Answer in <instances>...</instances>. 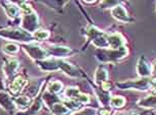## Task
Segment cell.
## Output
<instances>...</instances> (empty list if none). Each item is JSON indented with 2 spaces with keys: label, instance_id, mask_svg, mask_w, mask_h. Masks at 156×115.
Segmentation results:
<instances>
[{
  "label": "cell",
  "instance_id": "7402d4cb",
  "mask_svg": "<svg viewBox=\"0 0 156 115\" xmlns=\"http://www.w3.org/2000/svg\"><path fill=\"white\" fill-rule=\"evenodd\" d=\"M98 100L100 101L102 105H107L109 104V100H110V93L109 91H100L98 93Z\"/></svg>",
  "mask_w": 156,
  "mask_h": 115
},
{
  "label": "cell",
  "instance_id": "7c38bea8",
  "mask_svg": "<svg viewBox=\"0 0 156 115\" xmlns=\"http://www.w3.org/2000/svg\"><path fill=\"white\" fill-rule=\"evenodd\" d=\"M137 71L141 76H149L151 75V67H150V65L146 62V60L143 57L140 58L139 61H138Z\"/></svg>",
  "mask_w": 156,
  "mask_h": 115
},
{
  "label": "cell",
  "instance_id": "2e32d148",
  "mask_svg": "<svg viewBox=\"0 0 156 115\" xmlns=\"http://www.w3.org/2000/svg\"><path fill=\"white\" fill-rule=\"evenodd\" d=\"M69 111V108H67L63 103L56 102V103H54L53 105H51V112L54 114H66Z\"/></svg>",
  "mask_w": 156,
  "mask_h": 115
},
{
  "label": "cell",
  "instance_id": "484cf974",
  "mask_svg": "<svg viewBox=\"0 0 156 115\" xmlns=\"http://www.w3.org/2000/svg\"><path fill=\"white\" fill-rule=\"evenodd\" d=\"M49 36H50L49 32L44 30H38L34 32V38L37 40H46L48 39Z\"/></svg>",
  "mask_w": 156,
  "mask_h": 115
},
{
  "label": "cell",
  "instance_id": "9a60e30c",
  "mask_svg": "<svg viewBox=\"0 0 156 115\" xmlns=\"http://www.w3.org/2000/svg\"><path fill=\"white\" fill-rule=\"evenodd\" d=\"M138 105L142 108H154L155 107V96L150 95L146 98L142 99L141 101L138 102Z\"/></svg>",
  "mask_w": 156,
  "mask_h": 115
},
{
  "label": "cell",
  "instance_id": "f546056e",
  "mask_svg": "<svg viewBox=\"0 0 156 115\" xmlns=\"http://www.w3.org/2000/svg\"><path fill=\"white\" fill-rule=\"evenodd\" d=\"M101 88H102L103 91H109L110 88H111V85H110V82H108L107 81L103 82L101 84Z\"/></svg>",
  "mask_w": 156,
  "mask_h": 115
},
{
  "label": "cell",
  "instance_id": "8fae6325",
  "mask_svg": "<svg viewBox=\"0 0 156 115\" xmlns=\"http://www.w3.org/2000/svg\"><path fill=\"white\" fill-rule=\"evenodd\" d=\"M47 51H48L49 55L52 54L55 57H62V56L69 55L72 52V50L62 46H50L49 50H47Z\"/></svg>",
  "mask_w": 156,
  "mask_h": 115
},
{
  "label": "cell",
  "instance_id": "cb8c5ba5",
  "mask_svg": "<svg viewBox=\"0 0 156 115\" xmlns=\"http://www.w3.org/2000/svg\"><path fill=\"white\" fill-rule=\"evenodd\" d=\"M79 94H80V91L76 89V88L69 87V88H67V89L66 90V92H64V96L69 99H75L76 100Z\"/></svg>",
  "mask_w": 156,
  "mask_h": 115
},
{
  "label": "cell",
  "instance_id": "6da1fadb",
  "mask_svg": "<svg viewBox=\"0 0 156 115\" xmlns=\"http://www.w3.org/2000/svg\"><path fill=\"white\" fill-rule=\"evenodd\" d=\"M128 54V50L125 46L117 49H100L98 52V59L103 62H113L122 59Z\"/></svg>",
  "mask_w": 156,
  "mask_h": 115
},
{
  "label": "cell",
  "instance_id": "5b68a950",
  "mask_svg": "<svg viewBox=\"0 0 156 115\" xmlns=\"http://www.w3.org/2000/svg\"><path fill=\"white\" fill-rule=\"evenodd\" d=\"M38 25H39V20H38V17L34 12L31 14H26L22 20L23 29L30 34L37 31Z\"/></svg>",
  "mask_w": 156,
  "mask_h": 115
},
{
  "label": "cell",
  "instance_id": "277c9868",
  "mask_svg": "<svg viewBox=\"0 0 156 115\" xmlns=\"http://www.w3.org/2000/svg\"><path fill=\"white\" fill-rule=\"evenodd\" d=\"M25 52L30 56L32 59L35 60H43L45 58H48L49 53L47 50L43 49L42 47H40L37 44L29 43L26 46H23Z\"/></svg>",
  "mask_w": 156,
  "mask_h": 115
},
{
  "label": "cell",
  "instance_id": "ffe728a7",
  "mask_svg": "<svg viewBox=\"0 0 156 115\" xmlns=\"http://www.w3.org/2000/svg\"><path fill=\"white\" fill-rule=\"evenodd\" d=\"M62 88H63V85L62 84H61L60 82H58V81H55V82H50V84L48 85V92L50 94H58L60 92L61 90H62Z\"/></svg>",
  "mask_w": 156,
  "mask_h": 115
},
{
  "label": "cell",
  "instance_id": "44dd1931",
  "mask_svg": "<svg viewBox=\"0 0 156 115\" xmlns=\"http://www.w3.org/2000/svg\"><path fill=\"white\" fill-rule=\"evenodd\" d=\"M103 34H104L103 32L98 30V29L95 28V26H89V28L87 29V36L89 37L92 41L94 39H96V38L102 36Z\"/></svg>",
  "mask_w": 156,
  "mask_h": 115
},
{
  "label": "cell",
  "instance_id": "4316f807",
  "mask_svg": "<svg viewBox=\"0 0 156 115\" xmlns=\"http://www.w3.org/2000/svg\"><path fill=\"white\" fill-rule=\"evenodd\" d=\"M42 107V100H35V101L31 104V107H30V112L31 113H36L38 112Z\"/></svg>",
  "mask_w": 156,
  "mask_h": 115
},
{
  "label": "cell",
  "instance_id": "5bb4252c",
  "mask_svg": "<svg viewBox=\"0 0 156 115\" xmlns=\"http://www.w3.org/2000/svg\"><path fill=\"white\" fill-rule=\"evenodd\" d=\"M14 103L16 105V108L25 109L27 107H30L32 104V100L28 96H20L19 98L14 99Z\"/></svg>",
  "mask_w": 156,
  "mask_h": 115
},
{
  "label": "cell",
  "instance_id": "83f0119b",
  "mask_svg": "<svg viewBox=\"0 0 156 115\" xmlns=\"http://www.w3.org/2000/svg\"><path fill=\"white\" fill-rule=\"evenodd\" d=\"M20 11H23V13H25V16L26 14H31V13H33L34 11L33 9H32V7H31V5L30 4H28V3H23L22 5H20Z\"/></svg>",
  "mask_w": 156,
  "mask_h": 115
},
{
  "label": "cell",
  "instance_id": "3957f363",
  "mask_svg": "<svg viewBox=\"0 0 156 115\" xmlns=\"http://www.w3.org/2000/svg\"><path fill=\"white\" fill-rule=\"evenodd\" d=\"M154 84V81H151L148 76H142L139 79H135V81H129V82H126L123 84H119L117 85V87L120 88V89H135L138 91H146L147 89H149L150 85Z\"/></svg>",
  "mask_w": 156,
  "mask_h": 115
},
{
  "label": "cell",
  "instance_id": "8992f818",
  "mask_svg": "<svg viewBox=\"0 0 156 115\" xmlns=\"http://www.w3.org/2000/svg\"><path fill=\"white\" fill-rule=\"evenodd\" d=\"M19 61H17L14 57H11L9 58L6 62L4 63V66H3V72L6 78H11L12 76L16 75L17 68H19Z\"/></svg>",
  "mask_w": 156,
  "mask_h": 115
},
{
  "label": "cell",
  "instance_id": "d6a6232c",
  "mask_svg": "<svg viewBox=\"0 0 156 115\" xmlns=\"http://www.w3.org/2000/svg\"><path fill=\"white\" fill-rule=\"evenodd\" d=\"M85 2H87V3H94V2L96 1V0H84Z\"/></svg>",
  "mask_w": 156,
  "mask_h": 115
},
{
  "label": "cell",
  "instance_id": "4dcf8cb0",
  "mask_svg": "<svg viewBox=\"0 0 156 115\" xmlns=\"http://www.w3.org/2000/svg\"><path fill=\"white\" fill-rule=\"evenodd\" d=\"M10 3L12 4H16V5H22L23 3H26L27 0H8Z\"/></svg>",
  "mask_w": 156,
  "mask_h": 115
},
{
  "label": "cell",
  "instance_id": "7a4b0ae2",
  "mask_svg": "<svg viewBox=\"0 0 156 115\" xmlns=\"http://www.w3.org/2000/svg\"><path fill=\"white\" fill-rule=\"evenodd\" d=\"M0 36L6 38V39L19 41L23 43H31L33 42L34 37L31 36L30 33L27 31L17 30V29H4V30L0 31Z\"/></svg>",
  "mask_w": 156,
  "mask_h": 115
},
{
  "label": "cell",
  "instance_id": "30bf717a",
  "mask_svg": "<svg viewBox=\"0 0 156 115\" xmlns=\"http://www.w3.org/2000/svg\"><path fill=\"white\" fill-rule=\"evenodd\" d=\"M111 14L114 19L120 20V22H129L131 19L128 16V12L125 9V7H122V5H116L111 8Z\"/></svg>",
  "mask_w": 156,
  "mask_h": 115
},
{
  "label": "cell",
  "instance_id": "603a6c76",
  "mask_svg": "<svg viewBox=\"0 0 156 115\" xmlns=\"http://www.w3.org/2000/svg\"><path fill=\"white\" fill-rule=\"evenodd\" d=\"M20 47L14 43H7L3 46V51L7 54H16L19 52Z\"/></svg>",
  "mask_w": 156,
  "mask_h": 115
},
{
  "label": "cell",
  "instance_id": "ba28073f",
  "mask_svg": "<svg viewBox=\"0 0 156 115\" xmlns=\"http://www.w3.org/2000/svg\"><path fill=\"white\" fill-rule=\"evenodd\" d=\"M27 85V79L23 76L19 75L11 82V84L9 85V91L12 95H19L22 92L23 89L25 88V85Z\"/></svg>",
  "mask_w": 156,
  "mask_h": 115
},
{
  "label": "cell",
  "instance_id": "f1b7e54d",
  "mask_svg": "<svg viewBox=\"0 0 156 115\" xmlns=\"http://www.w3.org/2000/svg\"><path fill=\"white\" fill-rule=\"evenodd\" d=\"M76 101H79L82 104H87V103L90 102V97L86 95V94H79L78 97H76Z\"/></svg>",
  "mask_w": 156,
  "mask_h": 115
},
{
  "label": "cell",
  "instance_id": "d6986e66",
  "mask_svg": "<svg viewBox=\"0 0 156 115\" xmlns=\"http://www.w3.org/2000/svg\"><path fill=\"white\" fill-rule=\"evenodd\" d=\"M126 103L125 98L120 96H115V97H110L109 100V104L111 107L113 108H122Z\"/></svg>",
  "mask_w": 156,
  "mask_h": 115
},
{
  "label": "cell",
  "instance_id": "d4e9b609",
  "mask_svg": "<svg viewBox=\"0 0 156 115\" xmlns=\"http://www.w3.org/2000/svg\"><path fill=\"white\" fill-rule=\"evenodd\" d=\"M119 0H102L101 3H100V7L103 9H106V8H112L116 5H119Z\"/></svg>",
  "mask_w": 156,
  "mask_h": 115
},
{
  "label": "cell",
  "instance_id": "4fadbf2b",
  "mask_svg": "<svg viewBox=\"0 0 156 115\" xmlns=\"http://www.w3.org/2000/svg\"><path fill=\"white\" fill-rule=\"evenodd\" d=\"M108 78V72L104 67H98L95 71V82L97 85H101L103 82H106Z\"/></svg>",
  "mask_w": 156,
  "mask_h": 115
},
{
  "label": "cell",
  "instance_id": "1f68e13d",
  "mask_svg": "<svg viewBox=\"0 0 156 115\" xmlns=\"http://www.w3.org/2000/svg\"><path fill=\"white\" fill-rule=\"evenodd\" d=\"M100 113H102V114H109L110 111H108V110L105 109V110H101V111H100Z\"/></svg>",
  "mask_w": 156,
  "mask_h": 115
},
{
  "label": "cell",
  "instance_id": "52a82bcc",
  "mask_svg": "<svg viewBox=\"0 0 156 115\" xmlns=\"http://www.w3.org/2000/svg\"><path fill=\"white\" fill-rule=\"evenodd\" d=\"M0 106L8 112H12L16 108L14 100L6 92H0Z\"/></svg>",
  "mask_w": 156,
  "mask_h": 115
},
{
  "label": "cell",
  "instance_id": "ac0fdd59",
  "mask_svg": "<svg viewBox=\"0 0 156 115\" xmlns=\"http://www.w3.org/2000/svg\"><path fill=\"white\" fill-rule=\"evenodd\" d=\"M20 7L17 6V5L16 4H9V5H7L6 7H5V12H6L7 14V16H9L11 17V19H13V17H16L17 16H19V13H20Z\"/></svg>",
  "mask_w": 156,
  "mask_h": 115
},
{
  "label": "cell",
  "instance_id": "e0dca14e",
  "mask_svg": "<svg viewBox=\"0 0 156 115\" xmlns=\"http://www.w3.org/2000/svg\"><path fill=\"white\" fill-rule=\"evenodd\" d=\"M63 104L69 108V110H73V111H78L79 109L82 108V103L76 101V100H75V99L66 98V101L63 102Z\"/></svg>",
  "mask_w": 156,
  "mask_h": 115
},
{
  "label": "cell",
  "instance_id": "836d02e7",
  "mask_svg": "<svg viewBox=\"0 0 156 115\" xmlns=\"http://www.w3.org/2000/svg\"><path fill=\"white\" fill-rule=\"evenodd\" d=\"M56 1L58 2V3H62V2L66 1V0H56Z\"/></svg>",
  "mask_w": 156,
  "mask_h": 115
},
{
  "label": "cell",
  "instance_id": "9c48e42d",
  "mask_svg": "<svg viewBox=\"0 0 156 115\" xmlns=\"http://www.w3.org/2000/svg\"><path fill=\"white\" fill-rule=\"evenodd\" d=\"M106 40L110 49H117L125 46V39L119 34H111V35L106 34Z\"/></svg>",
  "mask_w": 156,
  "mask_h": 115
}]
</instances>
